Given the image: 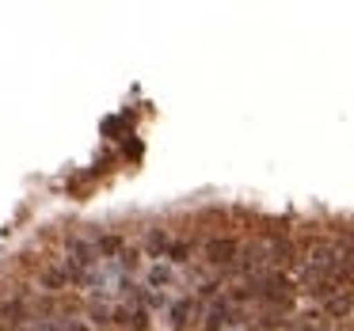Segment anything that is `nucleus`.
<instances>
[{"label":"nucleus","mask_w":354,"mask_h":331,"mask_svg":"<svg viewBox=\"0 0 354 331\" xmlns=\"http://www.w3.org/2000/svg\"><path fill=\"white\" fill-rule=\"evenodd\" d=\"M240 255V240L232 236H209L206 240V263L209 267H232Z\"/></svg>","instance_id":"1"},{"label":"nucleus","mask_w":354,"mask_h":331,"mask_svg":"<svg viewBox=\"0 0 354 331\" xmlns=\"http://www.w3.org/2000/svg\"><path fill=\"white\" fill-rule=\"evenodd\" d=\"M351 312H354V290H339V293H331V297H324V320L343 323Z\"/></svg>","instance_id":"2"},{"label":"nucleus","mask_w":354,"mask_h":331,"mask_svg":"<svg viewBox=\"0 0 354 331\" xmlns=\"http://www.w3.org/2000/svg\"><path fill=\"white\" fill-rule=\"evenodd\" d=\"M27 320V301H0V328H19Z\"/></svg>","instance_id":"3"},{"label":"nucleus","mask_w":354,"mask_h":331,"mask_svg":"<svg viewBox=\"0 0 354 331\" xmlns=\"http://www.w3.org/2000/svg\"><path fill=\"white\" fill-rule=\"evenodd\" d=\"M73 282V274H69V267H65V263H54V267H46L42 270V285H46V290H65V285Z\"/></svg>","instance_id":"4"},{"label":"nucleus","mask_w":354,"mask_h":331,"mask_svg":"<svg viewBox=\"0 0 354 331\" xmlns=\"http://www.w3.org/2000/svg\"><path fill=\"white\" fill-rule=\"evenodd\" d=\"M194 316V297H183L176 308H171V331H183Z\"/></svg>","instance_id":"5"},{"label":"nucleus","mask_w":354,"mask_h":331,"mask_svg":"<svg viewBox=\"0 0 354 331\" xmlns=\"http://www.w3.org/2000/svg\"><path fill=\"white\" fill-rule=\"evenodd\" d=\"M122 244H126L122 236L107 232V236H100V240H95V252H103V255H118V252H122Z\"/></svg>","instance_id":"6"}]
</instances>
